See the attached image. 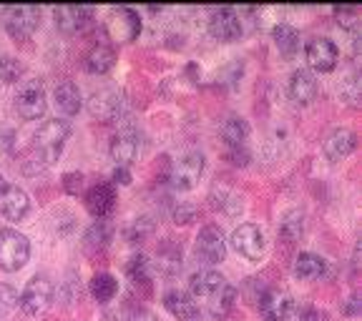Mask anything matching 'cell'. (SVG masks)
I'll use <instances>...</instances> for the list:
<instances>
[{
  "label": "cell",
  "instance_id": "cell-1",
  "mask_svg": "<svg viewBox=\"0 0 362 321\" xmlns=\"http://www.w3.org/2000/svg\"><path fill=\"white\" fill-rule=\"evenodd\" d=\"M189 289H192V299L199 304V309L204 306L206 314H211L214 319L229 314L237 301V289L214 269H202L192 274Z\"/></svg>",
  "mask_w": 362,
  "mask_h": 321
},
{
  "label": "cell",
  "instance_id": "cell-2",
  "mask_svg": "<svg viewBox=\"0 0 362 321\" xmlns=\"http://www.w3.org/2000/svg\"><path fill=\"white\" fill-rule=\"evenodd\" d=\"M68 135H71V123H68L66 119H48L45 123H40L38 131L33 133L35 156H38L45 166L56 164L63 153Z\"/></svg>",
  "mask_w": 362,
  "mask_h": 321
},
{
  "label": "cell",
  "instance_id": "cell-3",
  "mask_svg": "<svg viewBox=\"0 0 362 321\" xmlns=\"http://www.w3.org/2000/svg\"><path fill=\"white\" fill-rule=\"evenodd\" d=\"M30 259V243L13 229H0V269L21 271Z\"/></svg>",
  "mask_w": 362,
  "mask_h": 321
},
{
  "label": "cell",
  "instance_id": "cell-4",
  "mask_svg": "<svg viewBox=\"0 0 362 321\" xmlns=\"http://www.w3.org/2000/svg\"><path fill=\"white\" fill-rule=\"evenodd\" d=\"M106 33L113 43H134L141 33V16L134 8H111L106 18Z\"/></svg>",
  "mask_w": 362,
  "mask_h": 321
},
{
  "label": "cell",
  "instance_id": "cell-5",
  "mask_svg": "<svg viewBox=\"0 0 362 321\" xmlns=\"http://www.w3.org/2000/svg\"><path fill=\"white\" fill-rule=\"evenodd\" d=\"M53 293H56L53 281L48 277H43V274H38V277H33L25 284L23 293L18 296V306L23 309V314L38 316L48 309V304L53 301Z\"/></svg>",
  "mask_w": 362,
  "mask_h": 321
},
{
  "label": "cell",
  "instance_id": "cell-6",
  "mask_svg": "<svg viewBox=\"0 0 362 321\" xmlns=\"http://www.w3.org/2000/svg\"><path fill=\"white\" fill-rule=\"evenodd\" d=\"M40 8L35 6H11L3 11V25L8 35L16 40H25L38 30Z\"/></svg>",
  "mask_w": 362,
  "mask_h": 321
},
{
  "label": "cell",
  "instance_id": "cell-7",
  "mask_svg": "<svg viewBox=\"0 0 362 321\" xmlns=\"http://www.w3.org/2000/svg\"><path fill=\"white\" fill-rule=\"evenodd\" d=\"M48 108V98H45V88L40 80H28L23 83L16 93V111L21 119L25 121H38Z\"/></svg>",
  "mask_w": 362,
  "mask_h": 321
},
{
  "label": "cell",
  "instance_id": "cell-8",
  "mask_svg": "<svg viewBox=\"0 0 362 321\" xmlns=\"http://www.w3.org/2000/svg\"><path fill=\"white\" fill-rule=\"evenodd\" d=\"M202 174H204V153L189 151L171 166L169 181L176 191H189V188H194L199 183Z\"/></svg>",
  "mask_w": 362,
  "mask_h": 321
},
{
  "label": "cell",
  "instance_id": "cell-9",
  "mask_svg": "<svg viewBox=\"0 0 362 321\" xmlns=\"http://www.w3.org/2000/svg\"><path fill=\"white\" fill-rule=\"evenodd\" d=\"M28 211H30L28 193L0 176V214L6 216L8 221H21L28 216Z\"/></svg>",
  "mask_w": 362,
  "mask_h": 321
},
{
  "label": "cell",
  "instance_id": "cell-10",
  "mask_svg": "<svg viewBox=\"0 0 362 321\" xmlns=\"http://www.w3.org/2000/svg\"><path fill=\"white\" fill-rule=\"evenodd\" d=\"M88 108H90V113L101 121H119L126 111V98L121 90L103 88L88 98Z\"/></svg>",
  "mask_w": 362,
  "mask_h": 321
},
{
  "label": "cell",
  "instance_id": "cell-11",
  "mask_svg": "<svg viewBox=\"0 0 362 321\" xmlns=\"http://www.w3.org/2000/svg\"><path fill=\"white\" fill-rule=\"evenodd\" d=\"M209 33L214 35L216 40H237L239 35L244 33L242 18L234 8H214L209 13Z\"/></svg>",
  "mask_w": 362,
  "mask_h": 321
},
{
  "label": "cell",
  "instance_id": "cell-12",
  "mask_svg": "<svg viewBox=\"0 0 362 321\" xmlns=\"http://www.w3.org/2000/svg\"><path fill=\"white\" fill-rule=\"evenodd\" d=\"M197 254L206 264H219L226 256V238L219 226L206 224L197 236Z\"/></svg>",
  "mask_w": 362,
  "mask_h": 321
},
{
  "label": "cell",
  "instance_id": "cell-13",
  "mask_svg": "<svg viewBox=\"0 0 362 321\" xmlns=\"http://www.w3.org/2000/svg\"><path fill=\"white\" fill-rule=\"evenodd\" d=\"M259 311L264 321H297V304L289 299L287 293L279 291H267L259 296Z\"/></svg>",
  "mask_w": 362,
  "mask_h": 321
},
{
  "label": "cell",
  "instance_id": "cell-14",
  "mask_svg": "<svg viewBox=\"0 0 362 321\" xmlns=\"http://www.w3.org/2000/svg\"><path fill=\"white\" fill-rule=\"evenodd\" d=\"M264 243H267L264 234H262L259 226H255V224H242L239 229H234V234H232V246L249 261L262 259Z\"/></svg>",
  "mask_w": 362,
  "mask_h": 321
},
{
  "label": "cell",
  "instance_id": "cell-15",
  "mask_svg": "<svg viewBox=\"0 0 362 321\" xmlns=\"http://www.w3.org/2000/svg\"><path fill=\"white\" fill-rule=\"evenodd\" d=\"M93 18V8L90 6H61L53 11V20L56 28L66 35H74L83 30Z\"/></svg>",
  "mask_w": 362,
  "mask_h": 321
},
{
  "label": "cell",
  "instance_id": "cell-16",
  "mask_svg": "<svg viewBox=\"0 0 362 321\" xmlns=\"http://www.w3.org/2000/svg\"><path fill=\"white\" fill-rule=\"evenodd\" d=\"M339 51L337 45L329 38H315L312 43H307V63L320 73H329L337 66Z\"/></svg>",
  "mask_w": 362,
  "mask_h": 321
},
{
  "label": "cell",
  "instance_id": "cell-17",
  "mask_svg": "<svg viewBox=\"0 0 362 321\" xmlns=\"http://www.w3.org/2000/svg\"><path fill=\"white\" fill-rule=\"evenodd\" d=\"M164 306L179 321H202V309H199V304L192 299V293H187V291H179V289L166 291Z\"/></svg>",
  "mask_w": 362,
  "mask_h": 321
},
{
  "label": "cell",
  "instance_id": "cell-18",
  "mask_svg": "<svg viewBox=\"0 0 362 321\" xmlns=\"http://www.w3.org/2000/svg\"><path fill=\"white\" fill-rule=\"evenodd\" d=\"M139 156V135L131 128H124L111 138V158L119 166L129 169Z\"/></svg>",
  "mask_w": 362,
  "mask_h": 321
},
{
  "label": "cell",
  "instance_id": "cell-19",
  "mask_svg": "<svg viewBox=\"0 0 362 321\" xmlns=\"http://www.w3.org/2000/svg\"><path fill=\"white\" fill-rule=\"evenodd\" d=\"M287 93L294 103H305L315 101L317 96V78L307 71V68H297L292 75H289V83H287Z\"/></svg>",
  "mask_w": 362,
  "mask_h": 321
},
{
  "label": "cell",
  "instance_id": "cell-20",
  "mask_svg": "<svg viewBox=\"0 0 362 321\" xmlns=\"http://www.w3.org/2000/svg\"><path fill=\"white\" fill-rule=\"evenodd\" d=\"M355 133L352 131H347V128H334L332 133L325 138V143H322V151H325V156L329 158V161H342V158H347L352 151H355Z\"/></svg>",
  "mask_w": 362,
  "mask_h": 321
},
{
  "label": "cell",
  "instance_id": "cell-21",
  "mask_svg": "<svg viewBox=\"0 0 362 321\" xmlns=\"http://www.w3.org/2000/svg\"><path fill=\"white\" fill-rule=\"evenodd\" d=\"M327 271V261L322 256L312 254V251H302L294 259V277L302 279V281H317V279L325 277Z\"/></svg>",
  "mask_w": 362,
  "mask_h": 321
},
{
  "label": "cell",
  "instance_id": "cell-22",
  "mask_svg": "<svg viewBox=\"0 0 362 321\" xmlns=\"http://www.w3.org/2000/svg\"><path fill=\"white\" fill-rule=\"evenodd\" d=\"M113 203H116V193H113V186H108V183H96L86 193V209L93 216H98V219H103L113 209Z\"/></svg>",
  "mask_w": 362,
  "mask_h": 321
},
{
  "label": "cell",
  "instance_id": "cell-23",
  "mask_svg": "<svg viewBox=\"0 0 362 321\" xmlns=\"http://www.w3.org/2000/svg\"><path fill=\"white\" fill-rule=\"evenodd\" d=\"M53 98H56V106L63 116H76V113L83 108V96L76 83L66 80V83H58V88L53 90Z\"/></svg>",
  "mask_w": 362,
  "mask_h": 321
},
{
  "label": "cell",
  "instance_id": "cell-24",
  "mask_svg": "<svg viewBox=\"0 0 362 321\" xmlns=\"http://www.w3.org/2000/svg\"><path fill=\"white\" fill-rule=\"evenodd\" d=\"M272 40L277 45L279 56L284 58L297 56V51H300V30L294 25H287V23H279V25L272 28Z\"/></svg>",
  "mask_w": 362,
  "mask_h": 321
},
{
  "label": "cell",
  "instance_id": "cell-25",
  "mask_svg": "<svg viewBox=\"0 0 362 321\" xmlns=\"http://www.w3.org/2000/svg\"><path fill=\"white\" fill-rule=\"evenodd\" d=\"M156 271L164 277H176L181 271V246H176L174 241H164L156 254Z\"/></svg>",
  "mask_w": 362,
  "mask_h": 321
},
{
  "label": "cell",
  "instance_id": "cell-26",
  "mask_svg": "<svg viewBox=\"0 0 362 321\" xmlns=\"http://www.w3.org/2000/svg\"><path fill=\"white\" fill-rule=\"evenodd\" d=\"M211 206L226 216H237V214H242V209H244L242 196L234 193L232 188H224V186H219V188L211 191Z\"/></svg>",
  "mask_w": 362,
  "mask_h": 321
},
{
  "label": "cell",
  "instance_id": "cell-27",
  "mask_svg": "<svg viewBox=\"0 0 362 321\" xmlns=\"http://www.w3.org/2000/svg\"><path fill=\"white\" fill-rule=\"evenodd\" d=\"M113 63H116V53H113V48H108V45H96V48H90V53L86 56V68L96 75L108 73L113 68Z\"/></svg>",
  "mask_w": 362,
  "mask_h": 321
},
{
  "label": "cell",
  "instance_id": "cell-28",
  "mask_svg": "<svg viewBox=\"0 0 362 321\" xmlns=\"http://www.w3.org/2000/svg\"><path fill=\"white\" fill-rule=\"evenodd\" d=\"M90 296L98 301V304H108V301L119 293V281L111 277V274H96L88 284Z\"/></svg>",
  "mask_w": 362,
  "mask_h": 321
},
{
  "label": "cell",
  "instance_id": "cell-29",
  "mask_svg": "<svg viewBox=\"0 0 362 321\" xmlns=\"http://www.w3.org/2000/svg\"><path fill=\"white\" fill-rule=\"evenodd\" d=\"M279 236L287 243L300 241V238L305 236V214H302V211H289V214H284L282 224H279Z\"/></svg>",
  "mask_w": 362,
  "mask_h": 321
},
{
  "label": "cell",
  "instance_id": "cell-30",
  "mask_svg": "<svg viewBox=\"0 0 362 321\" xmlns=\"http://www.w3.org/2000/svg\"><path fill=\"white\" fill-rule=\"evenodd\" d=\"M221 138L229 148L232 146H247L249 138V123L244 119H229L221 126Z\"/></svg>",
  "mask_w": 362,
  "mask_h": 321
},
{
  "label": "cell",
  "instance_id": "cell-31",
  "mask_svg": "<svg viewBox=\"0 0 362 321\" xmlns=\"http://www.w3.org/2000/svg\"><path fill=\"white\" fill-rule=\"evenodd\" d=\"M25 68L18 58L13 56H0V85H13L16 80L23 78Z\"/></svg>",
  "mask_w": 362,
  "mask_h": 321
},
{
  "label": "cell",
  "instance_id": "cell-32",
  "mask_svg": "<svg viewBox=\"0 0 362 321\" xmlns=\"http://www.w3.org/2000/svg\"><path fill=\"white\" fill-rule=\"evenodd\" d=\"M334 18H337L339 28L350 30L352 35L360 33V11L355 6H339L334 8Z\"/></svg>",
  "mask_w": 362,
  "mask_h": 321
},
{
  "label": "cell",
  "instance_id": "cell-33",
  "mask_svg": "<svg viewBox=\"0 0 362 321\" xmlns=\"http://www.w3.org/2000/svg\"><path fill=\"white\" fill-rule=\"evenodd\" d=\"M126 271H129V277L134 279L136 284L139 281H148V277H151V264L146 261V256H134V259L129 261V266H126Z\"/></svg>",
  "mask_w": 362,
  "mask_h": 321
},
{
  "label": "cell",
  "instance_id": "cell-34",
  "mask_svg": "<svg viewBox=\"0 0 362 321\" xmlns=\"http://www.w3.org/2000/svg\"><path fill=\"white\" fill-rule=\"evenodd\" d=\"M108 238H111V226L106 221H96L86 234V246H103L108 243Z\"/></svg>",
  "mask_w": 362,
  "mask_h": 321
},
{
  "label": "cell",
  "instance_id": "cell-35",
  "mask_svg": "<svg viewBox=\"0 0 362 321\" xmlns=\"http://www.w3.org/2000/svg\"><path fill=\"white\" fill-rule=\"evenodd\" d=\"M171 216H174V221L179 226H189L197 219V206L192 201H179L174 206V211H171Z\"/></svg>",
  "mask_w": 362,
  "mask_h": 321
},
{
  "label": "cell",
  "instance_id": "cell-36",
  "mask_svg": "<svg viewBox=\"0 0 362 321\" xmlns=\"http://www.w3.org/2000/svg\"><path fill=\"white\" fill-rule=\"evenodd\" d=\"M339 96L345 98L350 106H357L360 103V75H350V78H345V83L339 85Z\"/></svg>",
  "mask_w": 362,
  "mask_h": 321
},
{
  "label": "cell",
  "instance_id": "cell-37",
  "mask_svg": "<svg viewBox=\"0 0 362 321\" xmlns=\"http://www.w3.org/2000/svg\"><path fill=\"white\" fill-rule=\"evenodd\" d=\"M148 234H151V224H148V219L134 221V224L126 229V238H129L131 243H141Z\"/></svg>",
  "mask_w": 362,
  "mask_h": 321
},
{
  "label": "cell",
  "instance_id": "cell-38",
  "mask_svg": "<svg viewBox=\"0 0 362 321\" xmlns=\"http://www.w3.org/2000/svg\"><path fill=\"white\" fill-rule=\"evenodd\" d=\"M18 306V291L11 284H0V316Z\"/></svg>",
  "mask_w": 362,
  "mask_h": 321
},
{
  "label": "cell",
  "instance_id": "cell-39",
  "mask_svg": "<svg viewBox=\"0 0 362 321\" xmlns=\"http://www.w3.org/2000/svg\"><path fill=\"white\" fill-rule=\"evenodd\" d=\"M226 158H229L234 166H247L249 161H252L247 146H232V148H229V153H226Z\"/></svg>",
  "mask_w": 362,
  "mask_h": 321
},
{
  "label": "cell",
  "instance_id": "cell-40",
  "mask_svg": "<svg viewBox=\"0 0 362 321\" xmlns=\"http://www.w3.org/2000/svg\"><path fill=\"white\" fill-rule=\"evenodd\" d=\"M63 183H66L68 193H78L81 183H83V176H81V174H66V176H63Z\"/></svg>",
  "mask_w": 362,
  "mask_h": 321
},
{
  "label": "cell",
  "instance_id": "cell-41",
  "mask_svg": "<svg viewBox=\"0 0 362 321\" xmlns=\"http://www.w3.org/2000/svg\"><path fill=\"white\" fill-rule=\"evenodd\" d=\"M111 181H113V183H119V186H129V183L134 178H131V171L129 169H124V166H116V171H113Z\"/></svg>",
  "mask_w": 362,
  "mask_h": 321
},
{
  "label": "cell",
  "instance_id": "cell-42",
  "mask_svg": "<svg viewBox=\"0 0 362 321\" xmlns=\"http://www.w3.org/2000/svg\"><path fill=\"white\" fill-rule=\"evenodd\" d=\"M13 143H16V133L11 128H3L0 126V151H11Z\"/></svg>",
  "mask_w": 362,
  "mask_h": 321
},
{
  "label": "cell",
  "instance_id": "cell-43",
  "mask_svg": "<svg viewBox=\"0 0 362 321\" xmlns=\"http://www.w3.org/2000/svg\"><path fill=\"white\" fill-rule=\"evenodd\" d=\"M297 321H327V314L320 309H305L302 314H297Z\"/></svg>",
  "mask_w": 362,
  "mask_h": 321
},
{
  "label": "cell",
  "instance_id": "cell-44",
  "mask_svg": "<svg viewBox=\"0 0 362 321\" xmlns=\"http://www.w3.org/2000/svg\"><path fill=\"white\" fill-rule=\"evenodd\" d=\"M360 309H362L360 296L355 293V296H350V299H347V304H345V309H342V311H345V316H360Z\"/></svg>",
  "mask_w": 362,
  "mask_h": 321
},
{
  "label": "cell",
  "instance_id": "cell-45",
  "mask_svg": "<svg viewBox=\"0 0 362 321\" xmlns=\"http://www.w3.org/2000/svg\"><path fill=\"white\" fill-rule=\"evenodd\" d=\"M129 321H158V316L151 314V311H146V309H139L129 316Z\"/></svg>",
  "mask_w": 362,
  "mask_h": 321
}]
</instances>
